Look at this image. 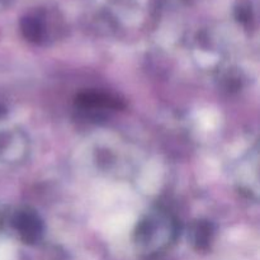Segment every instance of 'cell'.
<instances>
[{"mask_svg": "<svg viewBox=\"0 0 260 260\" xmlns=\"http://www.w3.org/2000/svg\"><path fill=\"white\" fill-rule=\"evenodd\" d=\"M17 229L24 243L33 244L42 235V223L37 215L30 211H22L17 218Z\"/></svg>", "mask_w": 260, "mask_h": 260, "instance_id": "cell-2", "label": "cell"}, {"mask_svg": "<svg viewBox=\"0 0 260 260\" xmlns=\"http://www.w3.org/2000/svg\"><path fill=\"white\" fill-rule=\"evenodd\" d=\"M211 236H212V230H211V225L207 222H200L193 230V243H194L196 248L198 249H206L208 248L211 241Z\"/></svg>", "mask_w": 260, "mask_h": 260, "instance_id": "cell-4", "label": "cell"}, {"mask_svg": "<svg viewBox=\"0 0 260 260\" xmlns=\"http://www.w3.org/2000/svg\"><path fill=\"white\" fill-rule=\"evenodd\" d=\"M172 222L162 215H154L142 221L136 231L137 246L147 254L162 250L170 244L174 234Z\"/></svg>", "mask_w": 260, "mask_h": 260, "instance_id": "cell-1", "label": "cell"}, {"mask_svg": "<svg viewBox=\"0 0 260 260\" xmlns=\"http://www.w3.org/2000/svg\"><path fill=\"white\" fill-rule=\"evenodd\" d=\"M76 103L83 108H119V102L111 95H107L103 93H96V91H89L83 93L78 96Z\"/></svg>", "mask_w": 260, "mask_h": 260, "instance_id": "cell-3", "label": "cell"}]
</instances>
